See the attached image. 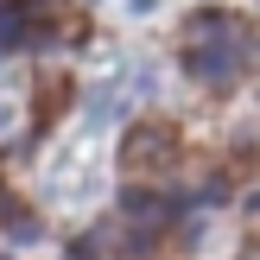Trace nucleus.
<instances>
[{
    "label": "nucleus",
    "mask_w": 260,
    "mask_h": 260,
    "mask_svg": "<svg viewBox=\"0 0 260 260\" xmlns=\"http://www.w3.org/2000/svg\"><path fill=\"white\" fill-rule=\"evenodd\" d=\"M184 63H190L197 83L229 89L241 76V63H248V25L235 13H197L190 32H184Z\"/></svg>",
    "instance_id": "obj_1"
},
{
    "label": "nucleus",
    "mask_w": 260,
    "mask_h": 260,
    "mask_svg": "<svg viewBox=\"0 0 260 260\" xmlns=\"http://www.w3.org/2000/svg\"><path fill=\"white\" fill-rule=\"evenodd\" d=\"M152 159H172V134H165L159 121L134 127L127 146H121V165H127V172H152Z\"/></svg>",
    "instance_id": "obj_2"
},
{
    "label": "nucleus",
    "mask_w": 260,
    "mask_h": 260,
    "mask_svg": "<svg viewBox=\"0 0 260 260\" xmlns=\"http://www.w3.org/2000/svg\"><path fill=\"white\" fill-rule=\"evenodd\" d=\"M25 38H32V25H25V13L13 7V0H0V51L25 45Z\"/></svg>",
    "instance_id": "obj_3"
},
{
    "label": "nucleus",
    "mask_w": 260,
    "mask_h": 260,
    "mask_svg": "<svg viewBox=\"0 0 260 260\" xmlns=\"http://www.w3.org/2000/svg\"><path fill=\"white\" fill-rule=\"evenodd\" d=\"M32 7H51V0H32Z\"/></svg>",
    "instance_id": "obj_4"
}]
</instances>
